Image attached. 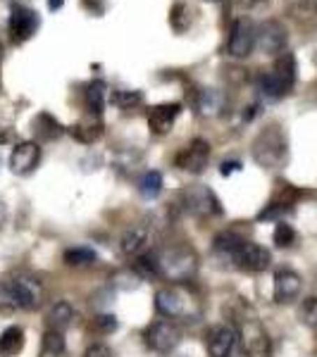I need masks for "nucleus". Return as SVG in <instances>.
Wrapping results in <instances>:
<instances>
[{
	"mask_svg": "<svg viewBox=\"0 0 317 357\" xmlns=\"http://www.w3.org/2000/svg\"><path fill=\"white\" fill-rule=\"evenodd\" d=\"M84 357H115V355H112L110 345H105V343H94V345H89V348H86Z\"/></svg>",
	"mask_w": 317,
	"mask_h": 357,
	"instance_id": "37",
	"label": "nucleus"
},
{
	"mask_svg": "<svg viewBox=\"0 0 317 357\" xmlns=\"http://www.w3.org/2000/svg\"><path fill=\"white\" fill-rule=\"evenodd\" d=\"M163 186H165V181H163V174H160L158 169L146 172V174L138 178V193H141L146 200L158 198V195L163 193Z\"/></svg>",
	"mask_w": 317,
	"mask_h": 357,
	"instance_id": "27",
	"label": "nucleus"
},
{
	"mask_svg": "<svg viewBox=\"0 0 317 357\" xmlns=\"http://www.w3.org/2000/svg\"><path fill=\"white\" fill-rule=\"evenodd\" d=\"M236 3L244 10H258V8H263V5H267L270 0H236Z\"/></svg>",
	"mask_w": 317,
	"mask_h": 357,
	"instance_id": "38",
	"label": "nucleus"
},
{
	"mask_svg": "<svg viewBox=\"0 0 317 357\" xmlns=\"http://www.w3.org/2000/svg\"><path fill=\"white\" fill-rule=\"evenodd\" d=\"M193 105L200 117H217L227 107V98L217 89H198L193 98Z\"/></svg>",
	"mask_w": 317,
	"mask_h": 357,
	"instance_id": "18",
	"label": "nucleus"
},
{
	"mask_svg": "<svg viewBox=\"0 0 317 357\" xmlns=\"http://www.w3.org/2000/svg\"><path fill=\"white\" fill-rule=\"evenodd\" d=\"M67 131L72 134V138L84 143V146H94L98 138L103 136V122L98 117H86V119H79L77 124H72Z\"/></svg>",
	"mask_w": 317,
	"mask_h": 357,
	"instance_id": "19",
	"label": "nucleus"
},
{
	"mask_svg": "<svg viewBox=\"0 0 317 357\" xmlns=\"http://www.w3.org/2000/svg\"><path fill=\"white\" fill-rule=\"evenodd\" d=\"M251 155L265 169H281L289 162V141L279 124H270L253 138Z\"/></svg>",
	"mask_w": 317,
	"mask_h": 357,
	"instance_id": "2",
	"label": "nucleus"
},
{
	"mask_svg": "<svg viewBox=\"0 0 317 357\" xmlns=\"http://www.w3.org/2000/svg\"><path fill=\"white\" fill-rule=\"evenodd\" d=\"M241 169V162H236V160H234V162H224L222 165V176H229V174H232V172H239Z\"/></svg>",
	"mask_w": 317,
	"mask_h": 357,
	"instance_id": "39",
	"label": "nucleus"
},
{
	"mask_svg": "<svg viewBox=\"0 0 317 357\" xmlns=\"http://www.w3.org/2000/svg\"><path fill=\"white\" fill-rule=\"evenodd\" d=\"M143 341L148 348L158 355H170L177 345L182 343V329L172 319L153 321L146 331H143Z\"/></svg>",
	"mask_w": 317,
	"mask_h": 357,
	"instance_id": "5",
	"label": "nucleus"
},
{
	"mask_svg": "<svg viewBox=\"0 0 317 357\" xmlns=\"http://www.w3.org/2000/svg\"><path fill=\"white\" fill-rule=\"evenodd\" d=\"M303 291V279L293 269H279L274 274V303L289 305L301 296Z\"/></svg>",
	"mask_w": 317,
	"mask_h": 357,
	"instance_id": "15",
	"label": "nucleus"
},
{
	"mask_svg": "<svg viewBox=\"0 0 317 357\" xmlns=\"http://www.w3.org/2000/svg\"><path fill=\"white\" fill-rule=\"evenodd\" d=\"M131 269H134V274H136L141 281L158 279V276H160L158 255H153V252H143V255L134 257V262H131Z\"/></svg>",
	"mask_w": 317,
	"mask_h": 357,
	"instance_id": "25",
	"label": "nucleus"
},
{
	"mask_svg": "<svg viewBox=\"0 0 317 357\" xmlns=\"http://www.w3.org/2000/svg\"><path fill=\"white\" fill-rule=\"evenodd\" d=\"M260 91H263L265 98H270V100H279V98H284L286 93H289V91L279 84V79H277L272 72L263 74V77H260Z\"/></svg>",
	"mask_w": 317,
	"mask_h": 357,
	"instance_id": "33",
	"label": "nucleus"
},
{
	"mask_svg": "<svg viewBox=\"0 0 317 357\" xmlns=\"http://www.w3.org/2000/svg\"><path fill=\"white\" fill-rule=\"evenodd\" d=\"M286 43H289V31L279 20H265L258 26L256 45L265 55H281L286 50Z\"/></svg>",
	"mask_w": 317,
	"mask_h": 357,
	"instance_id": "8",
	"label": "nucleus"
},
{
	"mask_svg": "<svg viewBox=\"0 0 317 357\" xmlns=\"http://www.w3.org/2000/svg\"><path fill=\"white\" fill-rule=\"evenodd\" d=\"M313 62H315V67H317V50H315V55H313Z\"/></svg>",
	"mask_w": 317,
	"mask_h": 357,
	"instance_id": "44",
	"label": "nucleus"
},
{
	"mask_svg": "<svg viewBox=\"0 0 317 357\" xmlns=\"http://www.w3.org/2000/svg\"><path fill=\"white\" fill-rule=\"evenodd\" d=\"M65 5V0H48V8L50 10H60Z\"/></svg>",
	"mask_w": 317,
	"mask_h": 357,
	"instance_id": "41",
	"label": "nucleus"
},
{
	"mask_svg": "<svg viewBox=\"0 0 317 357\" xmlns=\"http://www.w3.org/2000/svg\"><path fill=\"white\" fill-rule=\"evenodd\" d=\"M239 341L244 345L241 348L244 357H270V338L258 321H246L239 333Z\"/></svg>",
	"mask_w": 317,
	"mask_h": 357,
	"instance_id": "13",
	"label": "nucleus"
},
{
	"mask_svg": "<svg viewBox=\"0 0 317 357\" xmlns=\"http://www.w3.org/2000/svg\"><path fill=\"white\" fill-rule=\"evenodd\" d=\"M256 38H258V29L251 20L241 17L232 24L229 31V41H227V53L232 57H249L256 48Z\"/></svg>",
	"mask_w": 317,
	"mask_h": 357,
	"instance_id": "9",
	"label": "nucleus"
},
{
	"mask_svg": "<svg viewBox=\"0 0 317 357\" xmlns=\"http://www.w3.org/2000/svg\"><path fill=\"white\" fill-rule=\"evenodd\" d=\"M205 3H217V0H205Z\"/></svg>",
	"mask_w": 317,
	"mask_h": 357,
	"instance_id": "45",
	"label": "nucleus"
},
{
	"mask_svg": "<svg viewBox=\"0 0 317 357\" xmlns=\"http://www.w3.org/2000/svg\"><path fill=\"white\" fill-rule=\"evenodd\" d=\"M301 319H303L305 326H310V329H317V296L308 298V301L303 303Z\"/></svg>",
	"mask_w": 317,
	"mask_h": 357,
	"instance_id": "36",
	"label": "nucleus"
},
{
	"mask_svg": "<svg viewBox=\"0 0 317 357\" xmlns=\"http://www.w3.org/2000/svg\"><path fill=\"white\" fill-rule=\"evenodd\" d=\"M151 241H153L151 229L138 224V227L126 229V231L122 234V238H119V250H122L124 257H131V260H134V257L143 255V252L148 250Z\"/></svg>",
	"mask_w": 317,
	"mask_h": 357,
	"instance_id": "17",
	"label": "nucleus"
},
{
	"mask_svg": "<svg viewBox=\"0 0 317 357\" xmlns=\"http://www.w3.org/2000/svg\"><path fill=\"white\" fill-rule=\"evenodd\" d=\"M158 264L160 276L170 279L172 284H179V281H189L196 274L198 257L186 245H170L163 252H158Z\"/></svg>",
	"mask_w": 317,
	"mask_h": 357,
	"instance_id": "4",
	"label": "nucleus"
},
{
	"mask_svg": "<svg viewBox=\"0 0 317 357\" xmlns=\"http://www.w3.org/2000/svg\"><path fill=\"white\" fill-rule=\"evenodd\" d=\"M291 212V205L284 203V200H272L265 210L258 215V220L260 222H281L284 220V215H289Z\"/></svg>",
	"mask_w": 317,
	"mask_h": 357,
	"instance_id": "34",
	"label": "nucleus"
},
{
	"mask_svg": "<svg viewBox=\"0 0 317 357\" xmlns=\"http://www.w3.org/2000/svg\"><path fill=\"white\" fill-rule=\"evenodd\" d=\"M5 217H8V212H5V205L0 203V229H3V224H5Z\"/></svg>",
	"mask_w": 317,
	"mask_h": 357,
	"instance_id": "42",
	"label": "nucleus"
},
{
	"mask_svg": "<svg viewBox=\"0 0 317 357\" xmlns=\"http://www.w3.org/2000/svg\"><path fill=\"white\" fill-rule=\"evenodd\" d=\"M286 13L293 20L305 22L317 13V0H286Z\"/></svg>",
	"mask_w": 317,
	"mask_h": 357,
	"instance_id": "31",
	"label": "nucleus"
},
{
	"mask_svg": "<svg viewBox=\"0 0 317 357\" xmlns=\"http://www.w3.org/2000/svg\"><path fill=\"white\" fill-rule=\"evenodd\" d=\"M24 348V331L20 326H8L0 333V355L3 357H15Z\"/></svg>",
	"mask_w": 317,
	"mask_h": 357,
	"instance_id": "24",
	"label": "nucleus"
},
{
	"mask_svg": "<svg viewBox=\"0 0 317 357\" xmlns=\"http://www.w3.org/2000/svg\"><path fill=\"white\" fill-rule=\"evenodd\" d=\"M74 317H77V312H74V307L67 301L55 303L53 307H50V312H48V329L62 333L65 329L72 326Z\"/></svg>",
	"mask_w": 317,
	"mask_h": 357,
	"instance_id": "22",
	"label": "nucleus"
},
{
	"mask_svg": "<svg viewBox=\"0 0 317 357\" xmlns=\"http://www.w3.org/2000/svg\"><path fill=\"white\" fill-rule=\"evenodd\" d=\"M96 260L98 255L94 248L77 245L65 250V264H69V267H91V264H96Z\"/></svg>",
	"mask_w": 317,
	"mask_h": 357,
	"instance_id": "29",
	"label": "nucleus"
},
{
	"mask_svg": "<svg viewBox=\"0 0 317 357\" xmlns=\"http://www.w3.org/2000/svg\"><path fill=\"white\" fill-rule=\"evenodd\" d=\"M38 24L41 20H38L36 10L27 8V5H15L13 15H10V38L15 43H24L36 33Z\"/></svg>",
	"mask_w": 317,
	"mask_h": 357,
	"instance_id": "12",
	"label": "nucleus"
},
{
	"mask_svg": "<svg viewBox=\"0 0 317 357\" xmlns=\"http://www.w3.org/2000/svg\"><path fill=\"white\" fill-rule=\"evenodd\" d=\"M105 102H108V86L105 82L96 79L86 86V107L94 117H101L103 110H105Z\"/></svg>",
	"mask_w": 317,
	"mask_h": 357,
	"instance_id": "23",
	"label": "nucleus"
},
{
	"mask_svg": "<svg viewBox=\"0 0 317 357\" xmlns=\"http://www.w3.org/2000/svg\"><path fill=\"white\" fill-rule=\"evenodd\" d=\"M182 205L186 212H191L196 217H212L220 215L222 207L217 195L210 191L207 186H191L182 191Z\"/></svg>",
	"mask_w": 317,
	"mask_h": 357,
	"instance_id": "7",
	"label": "nucleus"
},
{
	"mask_svg": "<svg viewBox=\"0 0 317 357\" xmlns=\"http://www.w3.org/2000/svg\"><path fill=\"white\" fill-rule=\"evenodd\" d=\"M229 262H234L239 269H244V272H265V269L270 267V262H272V255H270L267 248H263L260 243H253V241H241L239 248L234 250V255L229 257Z\"/></svg>",
	"mask_w": 317,
	"mask_h": 357,
	"instance_id": "6",
	"label": "nucleus"
},
{
	"mask_svg": "<svg viewBox=\"0 0 317 357\" xmlns=\"http://www.w3.org/2000/svg\"><path fill=\"white\" fill-rule=\"evenodd\" d=\"M45 301V286L31 274H15L0 281V310H38Z\"/></svg>",
	"mask_w": 317,
	"mask_h": 357,
	"instance_id": "1",
	"label": "nucleus"
},
{
	"mask_svg": "<svg viewBox=\"0 0 317 357\" xmlns=\"http://www.w3.org/2000/svg\"><path fill=\"white\" fill-rule=\"evenodd\" d=\"M41 162V146L36 141H22L13 148L10 155V169L20 176L31 174L34 169Z\"/></svg>",
	"mask_w": 317,
	"mask_h": 357,
	"instance_id": "14",
	"label": "nucleus"
},
{
	"mask_svg": "<svg viewBox=\"0 0 317 357\" xmlns=\"http://www.w3.org/2000/svg\"><path fill=\"white\" fill-rule=\"evenodd\" d=\"M296 72H298L296 57H293V53H289V50H284V53L277 57L272 74H274L277 79H279V84L284 86L286 91H291L293 84H296Z\"/></svg>",
	"mask_w": 317,
	"mask_h": 357,
	"instance_id": "21",
	"label": "nucleus"
},
{
	"mask_svg": "<svg viewBox=\"0 0 317 357\" xmlns=\"http://www.w3.org/2000/svg\"><path fill=\"white\" fill-rule=\"evenodd\" d=\"M112 105H117L119 110H134L143 102V93L141 91H126V89H119V91H112L110 96Z\"/></svg>",
	"mask_w": 317,
	"mask_h": 357,
	"instance_id": "30",
	"label": "nucleus"
},
{
	"mask_svg": "<svg viewBox=\"0 0 317 357\" xmlns=\"http://www.w3.org/2000/svg\"><path fill=\"white\" fill-rule=\"evenodd\" d=\"M34 134L38 141H55L65 134V126H62L50 112H41L34 117Z\"/></svg>",
	"mask_w": 317,
	"mask_h": 357,
	"instance_id": "20",
	"label": "nucleus"
},
{
	"mask_svg": "<svg viewBox=\"0 0 317 357\" xmlns=\"http://www.w3.org/2000/svg\"><path fill=\"white\" fill-rule=\"evenodd\" d=\"M239 345V329L232 324H217L205 333V348L210 357H232Z\"/></svg>",
	"mask_w": 317,
	"mask_h": 357,
	"instance_id": "11",
	"label": "nucleus"
},
{
	"mask_svg": "<svg viewBox=\"0 0 317 357\" xmlns=\"http://www.w3.org/2000/svg\"><path fill=\"white\" fill-rule=\"evenodd\" d=\"M272 238H274V245H277V248H291L293 243H296V231H293L291 224L277 222Z\"/></svg>",
	"mask_w": 317,
	"mask_h": 357,
	"instance_id": "35",
	"label": "nucleus"
},
{
	"mask_svg": "<svg viewBox=\"0 0 317 357\" xmlns=\"http://www.w3.org/2000/svg\"><path fill=\"white\" fill-rule=\"evenodd\" d=\"M41 357H67V343L60 331L48 329L41 341Z\"/></svg>",
	"mask_w": 317,
	"mask_h": 357,
	"instance_id": "26",
	"label": "nucleus"
},
{
	"mask_svg": "<svg viewBox=\"0 0 317 357\" xmlns=\"http://www.w3.org/2000/svg\"><path fill=\"white\" fill-rule=\"evenodd\" d=\"M119 321L115 314H96L94 319L89 321V329L96 333V336H110L112 331H117Z\"/></svg>",
	"mask_w": 317,
	"mask_h": 357,
	"instance_id": "32",
	"label": "nucleus"
},
{
	"mask_svg": "<svg viewBox=\"0 0 317 357\" xmlns=\"http://www.w3.org/2000/svg\"><path fill=\"white\" fill-rule=\"evenodd\" d=\"M155 310L165 319H191L198 314V298L196 293L179 284H167L155 293Z\"/></svg>",
	"mask_w": 317,
	"mask_h": 357,
	"instance_id": "3",
	"label": "nucleus"
},
{
	"mask_svg": "<svg viewBox=\"0 0 317 357\" xmlns=\"http://www.w3.org/2000/svg\"><path fill=\"white\" fill-rule=\"evenodd\" d=\"M170 26L175 29V33H184L191 26V8L184 0H177L170 10Z\"/></svg>",
	"mask_w": 317,
	"mask_h": 357,
	"instance_id": "28",
	"label": "nucleus"
},
{
	"mask_svg": "<svg viewBox=\"0 0 317 357\" xmlns=\"http://www.w3.org/2000/svg\"><path fill=\"white\" fill-rule=\"evenodd\" d=\"M179 114H182L179 102H160V105L148 110V126H151L153 134L165 136L172 131V126H175Z\"/></svg>",
	"mask_w": 317,
	"mask_h": 357,
	"instance_id": "16",
	"label": "nucleus"
},
{
	"mask_svg": "<svg viewBox=\"0 0 317 357\" xmlns=\"http://www.w3.org/2000/svg\"><path fill=\"white\" fill-rule=\"evenodd\" d=\"M84 3V8H89V10H96V15H103V3H98V0H82Z\"/></svg>",
	"mask_w": 317,
	"mask_h": 357,
	"instance_id": "40",
	"label": "nucleus"
},
{
	"mask_svg": "<svg viewBox=\"0 0 317 357\" xmlns=\"http://www.w3.org/2000/svg\"><path fill=\"white\" fill-rule=\"evenodd\" d=\"M10 141V134L8 131H0V143H8Z\"/></svg>",
	"mask_w": 317,
	"mask_h": 357,
	"instance_id": "43",
	"label": "nucleus"
},
{
	"mask_svg": "<svg viewBox=\"0 0 317 357\" xmlns=\"http://www.w3.org/2000/svg\"><path fill=\"white\" fill-rule=\"evenodd\" d=\"M210 153H212V148L205 138H193L186 148L179 151V155L175 158V165L179 167L182 172H189V174H200L207 167Z\"/></svg>",
	"mask_w": 317,
	"mask_h": 357,
	"instance_id": "10",
	"label": "nucleus"
}]
</instances>
